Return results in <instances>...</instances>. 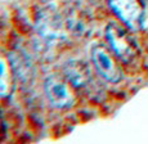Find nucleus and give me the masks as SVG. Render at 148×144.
I'll return each instance as SVG.
<instances>
[{
	"mask_svg": "<svg viewBox=\"0 0 148 144\" xmlns=\"http://www.w3.org/2000/svg\"><path fill=\"white\" fill-rule=\"evenodd\" d=\"M14 87V68L9 58L0 52V97L10 95Z\"/></svg>",
	"mask_w": 148,
	"mask_h": 144,
	"instance_id": "nucleus-7",
	"label": "nucleus"
},
{
	"mask_svg": "<svg viewBox=\"0 0 148 144\" xmlns=\"http://www.w3.org/2000/svg\"><path fill=\"white\" fill-rule=\"evenodd\" d=\"M35 29L39 38L47 43L62 40L64 38V31L67 30L63 18L54 10V8H44L39 12Z\"/></svg>",
	"mask_w": 148,
	"mask_h": 144,
	"instance_id": "nucleus-3",
	"label": "nucleus"
},
{
	"mask_svg": "<svg viewBox=\"0 0 148 144\" xmlns=\"http://www.w3.org/2000/svg\"><path fill=\"white\" fill-rule=\"evenodd\" d=\"M111 10L132 31L143 27L144 5L140 0H107Z\"/></svg>",
	"mask_w": 148,
	"mask_h": 144,
	"instance_id": "nucleus-4",
	"label": "nucleus"
},
{
	"mask_svg": "<svg viewBox=\"0 0 148 144\" xmlns=\"http://www.w3.org/2000/svg\"><path fill=\"white\" fill-rule=\"evenodd\" d=\"M92 62L97 72L108 83L116 84L122 78V71L113 52L111 53L103 45H95L92 49Z\"/></svg>",
	"mask_w": 148,
	"mask_h": 144,
	"instance_id": "nucleus-5",
	"label": "nucleus"
},
{
	"mask_svg": "<svg viewBox=\"0 0 148 144\" xmlns=\"http://www.w3.org/2000/svg\"><path fill=\"white\" fill-rule=\"evenodd\" d=\"M106 39L111 50L120 61H133L138 55V46L129 32L117 23H110L106 29Z\"/></svg>",
	"mask_w": 148,
	"mask_h": 144,
	"instance_id": "nucleus-2",
	"label": "nucleus"
},
{
	"mask_svg": "<svg viewBox=\"0 0 148 144\" xmlns=\"http://www.w3.org/2000/svg\"><path fill=\"white\" fill-rule=\"evenodd\" d=\"M63 76L76 89H84L92 83V73L81 61H68L63 66Z\"/></svg>",
	"mask_w": 148,
	"mask_h": 144,
	"instance_id": "nucleus-6",
	"label": "nucleus"
},
{
	"mask_svg": "<svg viewBox=\"0 0 148 144\" xmlns=\"http://www.w3.org/2000/svg\"><path fill=\"white\" fill-rule=\"evenodd\" d=\"M44 90L49 103L58 109L70 108L77 99V89L64 76H48L44 83Z\"/></svg>",
	"mask_w": 148,
	"mask_h": 144,
	"instance_id": "nucleus-1",
	"label": "nucleus"
},
{
	"mask_svg": "<svg viewBox=\"0 0 148 144\" xmlns=\"http://www.w3.org/2000/svg\"><path fill=\"white\" fill-rule=\"evenodd\" d=\"M1 122H3L1 121V112H0V129H1Z\"/></svg>",
	"mask_w": 148,
	"mask_h": 144,
	"instance_id": "nucleus-8",
	"label": "nucleus"
},
{
	"mask_svg": "<svg viewBox=\"0 0 148 144\" xmlns=\"http://www.w3.org/2000/svg\"><path fill=\"white\" fill-rule=\"evenodd\" d=\"M40 1H42V3H49V1H52V0H40Z\"/></svg>",
	"mask_w": 148,
	"mask_h": 144,
	"instance_id": "nucleus-9",
	"label": "nucleus"
}]
</instances>
